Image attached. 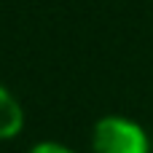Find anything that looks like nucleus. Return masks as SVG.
Segmentation results:
<instances>
[{
	"label": "nucleus",
	"mask_w": 153,
	"mask_h": 153,
	"mask_svg": "<svg viewBox=\"0 0 153 153\" xmlns=\"http://www.w3.org/2000/svg\"><path fill=\"white\" fill-rule=\"evenodd\" d=\"M24 126V110L16 102V97L0 86V140H11L22 132Z\"/></svg>",
	"instance_id": "nucleus-2"
},
{
	"label": "nucleus",
	"mask_w": 153,
	"mask_h": 153,
	"mask_svg": "<svg viewBox=\"0 0 153 153\" xmlns=\"http://www.w3.org/2000/svg\"><path fill=\"white\" fill-rule=\"evenodd\" d=\"M91 148L94 153H151V143L140 124L121 116H108L97 121Z\"/></svg>",
	"instance_id": "nucleus-1"
},
{
	"label": "nucleus",
	"mask_w": 153,
	"mask_h": 153,
	"mask_svg": "<svg viewBox=\"0 0 153 153\" xmlns=\"http://www.w3.org/2000/svg\"><path fill=\"white\" fill-rule=\"evenodd\" d=\"M30 153H75V151H70L59 143H38L35 148H30Z\"/></svg>",
	"instance_id": "nucleus-3"
}]
</instances>
